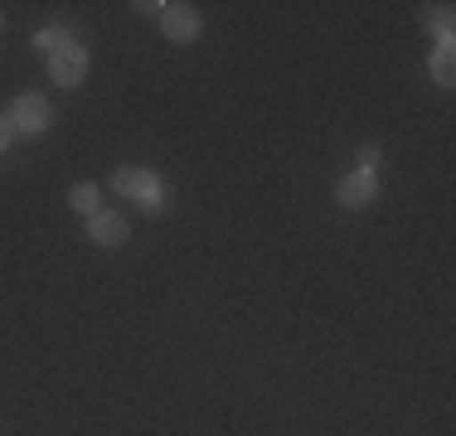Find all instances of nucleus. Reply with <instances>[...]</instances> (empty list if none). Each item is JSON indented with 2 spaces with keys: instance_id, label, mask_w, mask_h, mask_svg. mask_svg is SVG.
<instances>
[{
  "instance_id": "nucleus-9",
  "label": "nucleus",
  "mask_w": 456,
  "mask_h": 436,
  "mask_svg": "<svg viewBox=\"0 0 456 436\" xmlns=\"http://www.w3.org/2000/svg\"><path fill=\"white\" fill-rule=\"evenodd\" d=\"M432 83H437V87H452V83H456V59H452V49H437V59H432Z\"/></svg>"
},
{
  "instance_id": "nucleus-4",
  "label": "nucleus",
  "mask_w": 456,
  "mask_h": 436,
  "mask_svg": "<svg viewBox=\"0 0 456 436\" xmlns=\"http://www.w3.org/2000/svg\"><path fill=\"white\" fill-rule=\"evenodd\" d=\"M374 194H379V180L374 174H345L340 180V190H335V199L345 204V209H364V204H374Z\"/></svg>"
},
{
  "instance_id": "nucleus-1",
  "label": "nucleus",
  "mask_w": 456,
  "mask_h": 436,
  "mask_svg": "<svg viewBox=\"0 0 456 436\" xmlns=\"http://www.w3.org/2000/svg\"><path fill=\"white\" fill-rule=\"evenodd\" d=\"M112 190L122 194V199L141 204L146 214H160V209H166V184H160L151 170H117Z\"/></svg>"
},
{
  "instance_id": "nucleus-11",
  "label": "nucleus",
  "mask_w": 456,
  "mask_h": 436,
  "mask_svg": "<svg viewBox=\"0 0 456 436\" xmlns=\"http://www.w3.org/2000/svg\"><path fill=\"white\" fill-rule=\"evenodd\" d=\"M379 160H384V150H379V146H360V174H374Z\"/></svg>"
},
{
  "instance_id": "nucleus-7",
  "label": "nucleus",
  "mask_w": 456,
  "mask_h": 436,
  "mask_svg": "<svg viewBox=\"0 0 456 436\" xmlns=\"http://www.w3.org/2000/svg\"><path fill=\"white\" fill-rule=\"evenodd\" d=\"M422 20L437 29L442 49H452V25H456V20H452V5H428V10H422Z\"/></svg>"
},
{
  "instance_id": "nucleus-6",
  "label": "nucleus",
  "mask_w": 456,
  "mask_h": 436,
  "mask_svg": "<svg viewBox=\"0 0 456 436\" xmlns=\"http://www.w3.org/2000/svg\"><path fill=\"white\" fill-rule=\"evenodd\" d=\"M88 238H93L97 247H122V243H126V218L97 209V214L88 218Z\"/></svg>"
},
{
  "instance_id": "nucleus-3",
  "label": "nucleus",
  "mask_w": 456,
  "mask_h": 436,
  "mask_svg": "<svg viewBox=\"0 0 456 436\" xmlns=\"http://www.w3.org/2000/svg\"><path fill=\"white\" fill-rule=\"evenodd\" d=\"M49 78L59 83V87H78L83 78H88V49H63V53H53L49 59Z\"/></svg>"
},
{
  "instance_id": "nucleus-8",
  "label": "nucleus",
  "mask_w": 456,
  "mask_h": 436,
  "mask_svg": "<svg viewBox=\"0 0 456 436\" xmlns=\"http://www.w3.org/2000/svg\"><path fill=\"white\" fill-rule=\"evenodd\" d=\"M73 44H78V39H73L63 25H53V29H39V35H35V49H49V59H53V53H63V49H73Z\"/></svg>"
},
{
  "instance_id": "nucleus-13",
  "label": "nucleus",
  "mask_w": 456,
  "mask_h": 436,
  "mask_svg": "<svg viewBox=\"0 0 456 436\" xmlns=\"http://www.w3.org/2000/svg\"><path fill=\"white\" fill-rule=\"evenodd\" d=\"M0 25H5V20H0Z\"/></svg>"
},
{
  "instance_id": "nucleus-2",
  "label": "nucleus",
  "mask_w": 456,
  "mask_h": 436,
  "mask_svg": "<svg viewBox=\"0 0 456 436\" xmlns=\"http://www.w3.org/2000/svg\"><path fill=\"white\" fill-rule=\"evenodd\" d=\"M49 102L39 93H25V97H15V107H10V122H15V131H25V136H39V131L49 126Z\"/></svg>"
},
{
  "instance_id": "nucleus-5",
  "label": "nucleus",
  "mask_w": 456,
  "mask_h": 436,
  "mask_svg": "<svg viewBox=\"0 0 456 436\" xmlns=\"http://www.w3.org/2000/svg\"><path fill=\"white\" fill-rule=\"evenodd\" d=\"M160 29H166V35L170 39H194V35H200V10H194V5H166V10H160Z\"/></svg>"
},
{
  "instance_id": "nucleus-12",
  "label": "nucleus",
  "mask_w": 456,
  "mask_h": 436,
  "mask_svg": "<svg viewBox=\"0 0 456 436\" xmlns=\"http://www.w3.org/2000/svg\"><path fill=\"white\" fill-rule=\"evenodd\" d=\"M10 141H15V122H10V117H0V156L10 150Z\"/></svg>"
},
{
  "instance_id": "nucleus-10",
  "label": "nucleus",
  "mask_w": 456,
  "mask_h": 436,
  "mask_svg": "<svg viewBox=\"0 0 456 436\" xmlns=\"http://www.w3.org/2000/svg\"><path fill=\"white\" fill-rule=\"evenodd\" d=\"M69 204H73V209H78V214H97V184H73V190H69Z\"/></svg>"
}]
</instances>
